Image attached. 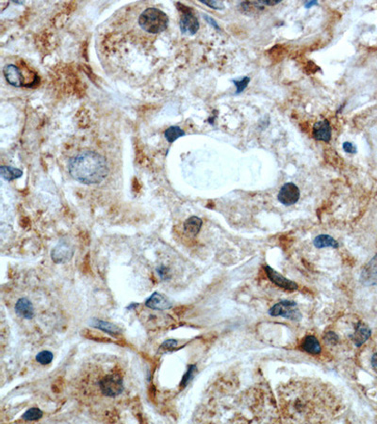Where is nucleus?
<instances>
[{"label": "nucleus", "mask_w": 377, "mask_h": 424, "mask_svg": "<svg viewBox=\"0 0 377 424\" xmlns=\"http://www.w3.org/2000/svg\"><path fill=\"white\" fill-rule=\"evenodd\" d=\"M285 422H331L342 409V402L331 386L316 379L291 380L277 389Z\"/></svg>", "instance_id": "f257e3e1"}, {"label": "nucleus", "mask_w": 377, "mask_h": 424, "mask_svg": "<svg viewBox=\"0 0 377 424\" xmlns=\"http://www.w3.org/2000/svg\"><path fill=\"white\" fill-rule=\"evenodd\" d=\"M68 170L74 179L85 185L99 184L109 175L106 158L94 151H84L73 156Z\"/></svg>", "instance_id": "f03ea898"}, {"label": "nucleus", "mask_w": 377, "mask_h": 424, "mask_svg": "<svg viewBox=\"0 0 377 424\" xmlns=\"http://www.w3.org/2000/svg\"><path fill=\"white\" fill-rule=\"evenodd\" d=\"M139 25L145 32L157 34L166 30L169 19L166 13L157 8H147L139 17Z\"/></svg>", "instance_id": "7ed1b4c3"}, {"label": "nucleus", "mask_w": 377, "mask_h": 424, "mask_svg": "<svg viewBox=\"0 0 377 424\" xmlns=\"http://www.w3.org/2000/svg\"><path fill=\"white\" fill-rule=\"evenodd\" d=\"M269 315L272 317H283L292 321H300L302 319L301 312L296 302L289 300H283L272 306L269 310Z\"/></svg>", "instance_id": "20e7f679"}, {"label": "nucleus", "mask_w": 377, "mask_h": 424, "mask_svg": "<svg viewBox=\"0 0 377 424\" xmlns=\"http://www.w3.org/2000/svg\"><path fill=\"white\" fill-rule=\"evenodd\" d=\"M101 392L107 397H116L124 391V381L119 375H106L99 382Z\"/></svg>", "instance_id": "39448f33"}, {"label": "nucleus", "mask_w": 377, "mask_h": 424, "mask_svg": "<svg viewBox=\"0 0 377 424\" xmlns=\"http://www.w3.org/2000/svg\"><path fill=\"white\" fill-rule=\"evenodd\" d=\"M179 7V11L181 12L180 16V30L184 34L187 35H194L199 30V23L198 20L195 17V14L191 8L184 6L180 3L176 4Z\"/></svg>", "instance_id": "423d86ee"}, {"label": "nucleus", "mask_w": 377, "mask_h": 424, "mask_svg": "<svg viewBox=\"0 0 377 424\" xmlns=\"http://www.w3.org/2000/svg\"><path fill=\"white\" fill-rule=\"evenodd\" d=\"M300 198V190L294 183L284 184L277 195L279 203L286 206H292L296 204Z\"/></svg>", "instance_id": "0eeeda50"}, {"label": "nucleus", "mask_w": 377, "mask_h": 424, "mask_svg": "<svg viewBox=\"0 0 377 424\" xmlns=\"http://www.w3.org/2000/svg\"><path fill=\"white\" fill-rule=\"evenodd\" d=\"M264 270L265 273L268 276V278L270 279L275 285H277V287L284 288L286 290L289 292H293L298 288V285L296 284L295 282L289 280L288 278H286L285 276L282 275L278 274L276 270L270 267L269 265H264Z\"/></svg>", "instance_id": "6e6552de"}, {"label": "nucleus", "mask_w": 377, "mask_h": 424, "mask_svg": "<svg viewBox=\"0 0 377 424\" xmlns=\"http://www.w3.org/2000/svg\"><path fill=\"white\" fill-rule=\"evenodd\" d=\"M73 256H74V249L70 246L69 244L63 243V242L57 244L54 249L51 252V258L57 264L69 261L72 259Z\"/></svg>", "instance_id": "1a4fd4ad"}, {"label": "nucleus", "mask_w": 377, "mask_h": 424, "mask_svg": "<svg viewBox=\"0 0 377 424\" xmlns=\"http://www.w3.org/2000/svg\"><path fill=\"white\" fill-rule=\"evenodd\" d=\"M312 135L315 140L317 141L329 143L332 137V128L328 120L325 119L319 122H316L315 125H313Z\"/></svg>", "instance_id": "9d476101"}, {"label": "nucleus", "mask_w": 377, "mask_h": 424, "mask_svg": "<svg viewBox=\"0 0 377 424\" xmlns=\"http://www.w3.org/2000/svg\"><path fill=\"white\" fill-rule=\"evenodd\" d=\"M145 306L153 310H167L172 307V304L163 294L154 293L146 300Z\"/></svg>", "instance_id": "9b49d317"}, {"label": "nucleus", "mask_w": 377, "mask_h": 424, "mask_svg": "<svg viewBox=\"0 0 377 424\" xmlns=\"http://www.w3.org/2000/svg\"><path fill=\"white\" fill-rule=\"evenodd\" d=\"M3 74L6 78L7 82L11 85L15 87H21L24 85V80L21 71L18 67H16L13 64L6 65L3 69Z\"/></svg>", "instance_id": "f8f14e48"}, {"label": "nucleus", "mask_w": 377, "mask_h": 424, "mask_svg": "<svg viewBox=\"0 0 377 424\" xmlns=\"http://www.w3.org/2000/svg\"><path fill=\"white\" fill-rule=\"evenodd\" d=\"M361 282L367 285H376L377 284V256L374 257L363 270L361 275Z\"/></svg>", "instance_id": "ddd939ff"}, {"label": "nucleus", "mask_w": 377, "mask_h": 424, "mask_svg": "<svg viewBox=\"0 0 377 424\" xmlns=\"http://www.w3.org/2000/svg\"><path fill=\"white\" fill-rule=\"evenodd\" d=\"M371 336V330L369 328L368 325H364L363 323H358L355 333L351 335L353 342L357 347L361 346L363 343L366 342Z\"/></svg>", "instance_id": "4468645a"}, {"label": "nucleus", "mask_w": 377, "mask_h": 424, "mask_svg": "<svg viewBox=\"0 0 377 424\" xmlns=\"http://www.w3.org/2000/svg\"><path fill=\"white\" fill-rule=\"evenodd\" d=\"M15 312L18 314L20 317L31 320L34 317V307L32 302L28 298L23 297L16 302L15 304Z\"/></svg>", "instance_id": "2eb2a0df"}, {"label": "nucleus", "mask_w": 377, "mask_h": 424, "mask_svg": "<svg viewBox=\"0 0 377 424\" xmlns=\"http://www.w3.org/2000/svg\"><path fill=\"white\" fill-rule=\"evenodd\" d=\"M203 222L201 219L196 216H192L187 219L184 223V231L190 237H195L201 229Z\"/></svg>", "instance_id": "dca6fc26"}, {"label": "nucleus", "mask_w": 377, "mask_h": 424, "mask_svg": "<svg viewBox=\"0 0 377 424\" xmlns=\"http://www.w3.org/2000/svg\"><path fill=\"white\" fill-rule=\"evenodd\" d=\"M313 244H314L315 247L318 248V249L328 248V247L337 249V248H339V243L334 237L329 236V235H325V234L319 235V236L315 237Z\"/></svg>", "instance_id": "f3484780"}, {"label": "nucleus", "mask_w": 377, "mask_h": 424, "mask_svg": "<svg viewBox=\"0 0 377 424\" xmlns=\"http://www.w3.org/2000/svg\"><path fill=\"white\" fill-rule=\"evenodd\" d=\"M302 348L310 355H319L321 351L319 340L314 336H308L302 343Z\"/></svg>", "instance_id": "a211bd4d"}, {"label": "nucleus", "mask_w": 377, "mask_h": 424, "mask_svg": "<svg viewBox=\"0 0 377 424\" xmlns=\"http://www.w3.org/2000/svg\"><path fill=\"white\" fill-rule=\"evenodd\" d=\"M92 324H93V326H94V327H96V328H98L100 330L104 331L106 333H109L111 335H114L115 336V335H119V334H121L119 328L116 325H113V324H111L109 322H105V321H101V320L94 319V321L92 322Z\"/></svg>", "instance_id": "6ab92c4d"}, {"label": "nucleus", "mask_w": 377, "mask_h": 424, "mask_svg": "<svg viewBox=\"0 0 377 424\" xmlns=\"http://www.w3.org/2000/svg\"><path fill=\"white\" fill-rule=\"evenodd\" d=\"M0 175L5 180L13 181L21 177L23 175V172L20 169L14 168L11 166H1Z\"/></svg>", "instance_id": "aec40b11"}, {"label": "nucleus", "mask_w": 377, "mask_h": 424, "mask_svg": "<svg viewBox=\"0 0 377 424\" xmlns=\"http://www.w3.org/2000/svg\"><path fill=\"white\" fill-rule=\"evenodd\" d=\"M184 135H185V132L178 126H171L164 132L165 139L169 143H174L177 139L183 137Z\"/></svg>", "instance_id": "412c9836"}, {"label": "nucleus", "mask_w": 377, "mask_h": 424, "mask_svg": "<svg viewBox=\"0 0 377 424\" xmlns=\"http://www.w3.org/2000/svg\"><path fill=\"white\" fill-rule=\"evenodd\" d=\"M43 417V412L38 407H32L25 412L23 419L25 421H36Z\"/></svg>", "instance_id": "4be33fe9"}, {"label": "nucleus", "mask_w": 377, "mask_h": 424, "mask_svg": "<svg viewBox=\"0 0 377 424\" xmlns=\"http://www.w3.org/2000/svg\"><path fill=\"white\" fill-rule=\"evenodd\" d=\"M53 358H54V356L50 351H42L36 356V361L44 366V365L50 364Z\"/></svg>", "instance_id": "5701e85b"}, {"label": "nucleus", "mask_w": 377, "mask_h": 424, "mask_svg": "<svg viewBox=\"0 0 377 424\" xmlns=\"http://www.w3.org/2000/svg\"><path fill=\"white\" fill-rule=\"evenodd\" d=\"M197 368H196V366L195 365H191L190 367H188V370H187V373L184 375L183 376L182 381H181V383H180V387H185L187 385H188V383H190V381L193 379V377H194V374H195V370H196Z\"/></svg>", "instance_id": "b1692460"}, {"label": "nucleus", "mask_w": 377, "mask_h": 424, "mask_svg": "<svg viewBox=\"0 0 377 424\" xmlns=\"http://www.w3.org/2000/svg\"><path fill=\"white\" fill-rule=\"evenodd\" d=\"M234 82V84H235V86L237 87V94H239L241 93V92H244V90L246 89V87L248 86V84H249V82H250V78L248 77V76H245L244 78H241V80H239V81H233Z\"/></svg>", "instance_id": "393cba45"}, {"label": "nucleus", "mask_w": 377, "mask_h": 424, "mask_svg": "<svg viewBox=\"0 0 377 424\" xmlns=\"http://www.w3.org/2000/svg\"><path fill=\"white\" fill-rule=\"evenodd\" d=\"M324 340H325L326 344L334 346V345H336L337 343L339 342V337L336 333H334V332H328V333H327V335L325 336V337H324Z\"/></svg>", "instance_id": "a878e982"}, {"label": "nucleus", "mask_w": 377, "mask_h": 424, "mask_svg": "<svg viewBox=\"0 0 377 424\" xmlns=\"http://www.w3.org/2000/svg\"><path fill=\"white\" fill-rule=\"evenodd\" d=\"M157 275H158V276H159L161 279H164V280H168V279H170L171 275H170L169 268H167V267H165V266H159V267L157 269Z\"/></svg>", "instance_id": "bb28decb"}, {"label": "nucleus", "mask_w": 377, "mask_h": 424, "mask_svg": "<svg viewBox=\"0 0 377 424\" xmlns=\"http://www.w3.org/2000/svg\"><path fill=\"white\" fill-rule=\"evenodd\" d=\"M202 3L206 4V5L212 8V9H215V10H221V9L225 8L224 3L221 2V1H202Z\"/></svg>", "instance_id": "cd10ccee"}, {"label": "nucleus", "mask_w": 377, "mask_h": 424, "mask_svg": "<svg viewBox=\"0 0 377 424\" xmlns=\"http://www.w3.org/2000/svg\"><path fill=\"white\" fill-rule=\"evenodd\" d=\"M342 148L345 151L346 153H351V154H356L357 153V147L349 142H345L344 144H342Z\"/></svg>", "instance_id": "c85d7f7f"}, {"label": "nucleus", "mask_w": 377, "mask_h": 424, "mask_svg": "<svg viewBox=\"0 0 377 424\" xmlns=\"http://www.w3.org/2000/svg\"><path fill=\"white\" fill-rule=\"evenodd\" d=\"M176 345H177V341H176V340H174V339H169V340H166V341H164V342L163 343V345H161V349H174V348L176 347Z\"/></svg>", "instance_id": "c756f323"}, {"label": "nucleus", "mask_w": 377, "mask_h": 424, "mask_svg": "<svg viewBox=\"0 0 377 424\" xmlns=\"http://www.w3.org/2000/svg\"><path fill=\"white\" fill-rule=\"evenodd\" d=\"M371 367L377 374V353L371 357Z\"/></svg>", "instance_id": "7c9ffc66"}, {"label": "nucleus", "mask_w": 377, "mask_h": 424, "mask_svg": "<svg viewBox=\"0 0 377 424\" xmlns=\"http://www.w3.org/2000/svg\"><path fill=\"white\" fill-rule=\"evenodd\" d=\"M318 4V2L317 1H309L308 3H306L305 4V7L306 8H309V7L313 6V5H317Z\"/></svg>", "instance_id": "2f4dec72"}]
</instances>
